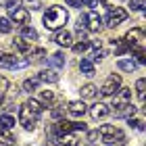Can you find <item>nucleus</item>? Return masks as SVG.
Here are the masks:
<instances>
[{
	"instance_id": "1",
	"label": "nucleus",
	"mask_w": 146,
	"mask_h": 146,
	"mask_svg": "<svg viewBox=\"0 0 146 146\" xmlns=\"http://www.w3.org/2000/svg\"><path fill=\"white\" fill-rule=\"evenodd\" d=\"M67 21H69V13L65 11L63 6H50V9L44 13V27L50 29V31L63 29Z\"/></svg>"
},
{
	"instance_id": "2",
	"label": "nucleus",
	"mask_w": 146,
	"mask_h": 146,
	"mask_svg": "<svg viewBox=\"0 0 146 146\" xmlns=\"http://www.w3.org/2000/svg\"><path fill=\"white\" fill-rule=\"evenodd\" d=\"M98 136H100L107 144H111V142H119V140H125V134H123L119 127L111 125V123L100 125V127H98Z\"/></svg>"
},
{
	"instance_id": "3",
	"label": "nucleus",
	"mask_w": 146,
	"mask_h": 146,
	"mask_svg": "<svg viewBox=\"0 0 146 146\" xmlns=\"http://www.w3.org/2000/svg\"><path fill=\"white\" fill-rule=\"evenodd\" d=\"M38 117L34 111H31L27 104H23L21 109H19V123L23 125V129H27V131H34L36 129V123H38Z\"/></svg>"
},
{
	"instance_id": "4",
	"label": "nucleus",
	"mask_w": 146,
	"mask_h": 146,
	"mask_svg": "<svg viewBox=\"0 0 146 146\" xmlns=\"http://www.w3.org/2000/svg\"><path fill=\"white\" fill-rule=\"evenodd\" d=\"M29 65V58H21L15 54H6V52H0V67L6 69H23Z\"/></svg>"
},
{
	"instance_id": "5",
	"label": "nucleus",
	"mask_w": 146,
	"mask_h": 146,
	"mask_svg": "<svg viewBox=\"0 0 146 146\" xmlns=\"http://www.w3.org/2000/svg\"><path fill=\"white\" fill-rule=\"evenodd\" d=\"M119 88H121V75H117V73H113V75L107 77V82L100 86V94L102 96H115Z\"/></svg>"
},
{
	"instance_id": "6",
	"label": "nucleus",
	"mask_w": 146,
	"mask_h": 146,
	"mask_svg": "<svg viewBox=\"0 0 146 146\" xmlns=\"http://www.w3.org/2000/svg\"><path fill=\"white\" fill-rule=\"evenodd\" d=\"M125 19H127V11L121 9V6H115V9H109L107 13V27H117V25H121Z\"/></svg>"
},
{
	"instance_id": "7",
	"label": "nucleus",
	"mask_w": 146,
	"mask_h": 146,
	"mask_svg": "<svg viewBox=\"0 0 146 146\" xmlns=\"http://www.w3.org/2000/svg\"><path fill=\"white\" fill-rule=\"evenodd\" d=\"M142 42H144V29L142 27H131L127 34H125V44H127L129 48L142 46Z\"/></svg>"
},
{
	"instance_id": "8",
	"label": "nucleus",
	"mask_w": 146,
	"mask_h": 146,
	"mask_svg": "<svg viewBox=\"0 0 146 146\" xmlns=\"http://www.w3.org/2000/svg\"><path fill=\"white\" fill-rule=\"evenodd\" d=\"M84 27L88 29V31H100V27H102L100 15H98V13H94V11H90L88 15L84 17Z\"/></svg>"
},
{
	"instance_id": "9",
	"label": "nucleus",
	"mask_w": 146,
	"mask_h": 146,
	"mask_svg": "<svg viewBox=\"0 0 146 146\" xmlns=\"http://www.w3.org/2000/svg\"><path fill=\"white\" fill-rule=\"evenodd\" d=\"M9 19L11 21H15L17 25H25L27 23V19H29V11L27 9H23V6H17V9H13V11H9Z\"/></svg>"
},
{
	"instance_id": "10",
	"label": "nucleus",
	"mask_w": 146,
	"mask_h": 146,
	"mask_svg": "<svg viewBox=\"0 0 146 146\" xmlns=\"http://www.w3.org/2000/svg\"><path fill=\"white\" fill-rule=\"evenodd\" d=\"M109 113H111V109H109V104H104V102H96V104L90 107V117L94 119V121L109 117Z\"/></svg>"
},
{
	"instance_id": "11",
	"label": "nucleus",
	"mask_w": 146,
	"mask_h": 146,
	"mask_svg": "<svg viewBox=\"0 0 146 146\" xmlns=\"http://www.w3.org/2000/svg\"><path fill=\"white\" fill-rule=\"evenodd\" d=\"M54 42H56L58 46L71 48V46H73V36H71V31H67V29H56V34H54Z\"/></svg>"
},
{
	"instance_id": "12",
	"label": "nucleus",
	"mask_w": 146,
	"mask_h": 146,
	"mask_svg": "<svg viewBox=\"0 0 146 146\" xmlns=\"http://www.w3.org/2000/svg\"><path fill=\"white\" fill-rule=\"evenodd\" d=\"M117 94H119V96L113 98V109L121 107V104H127V102L131 100V88H119Z\"/></svg>"
},
{
	"instance_id": "13",
	"label": "nucleus",
	"mask_w": 146,
	"mask_h": 146,
	"mask_svg": "<svg viewBox=\"0 0 146 146\" xmlns=\"http://www.w3.org/2000/svg\"><path fill=\"white\" fill-rule=\"evenodd\" d=\"M67 111H69L71 117H84V113L88 111V107H86L84 100H73V102H69Z\"/></svg>"
},
{
	"instance_id": "14",
	"label": "nucleus",
	"mask_w": 146,
	"mask_h": 146,
	"mask_svg": "<svg viewBox=\"0 0 146 146\" xmlns=\"http://www.w3.org/2000/svg\"><path fill=\"white\" fill-rule=\"evenodd\" d=\"M38 79L44 82V84H56L58 82V73L54 69H44V71L38 73Z\"/></svg>"
},
{
	"instance_id": "15",
	"label": "nucleus",
	"mask_w": 146,
	"mask_h": 146,
	"mask_svg": "<svg viewBox=\"0 0 146 146\" xmlns=\"http://www.w3.org/2000/svg\"><path fill=\"white\" fill-rule=\"evenodd\" d=\"M58 142L63 146H79V138L75 131H67V134H61L58 136Z\"/></svg>"
},
{
	"instance_id": "16",
	"label": "nucleus",
	"mask_w": 146,
	"mask_h": 146,
	"mask_svg": "<svg viewBox=\"0 0 146 146\" xmlns=\"http://www.w3.org/2000/svg\"><path fill=\"white\" fill-rule=\"evenodd\" d=\"M19 38H23L25 40V42H36V40H38V31L34 29V27H29V25H23V27H21V36H19Z\"/></svg>"
},
{
	"instance_id": "17",
	"label": "nucleus",
	"mask_w": 146,
	"mask_h": 146,
	"mask_svg": "<svg viewBox=\"0 0 146 146\" xmlns=\"http://www.w3.org/2000/svg\"><path fill=\"white\" fill-rule=\"evenodd\" d=\"M117 67H119V69H121V71H127V73H134V71H136V67H138V65H136V61H134V58H119V61H117Z\"/></svg>"
},
{
	"instance_id": "18",
	"label": "nucleus",
	"mask_w": 146,
	"mask_h": 146,
	"mask_svg": "<svg viewBox=\"0 0 146 146\" xmlns=\"http://www.w3.org/2000/svg\"><path fill=\"white\" fill-rule=\"evenodd\" d=\"M79 71H82L84 75L92 77V75L96 73V69H94V63H92L90 58H82V61H79Z\"/></svg>"
},
{
	"instance_id": "19",
	"label": "nucleus",
	"mask_w": 146,
	"mask_h": 146,
	"mask_svg": "<svg viewBox=\"0 0 146 146\" xmlns=\"http://www.w3.org/2000/svg\"><path fill=\"white\" fill-rule=\"evenodd\" d=\"M48 67L50 69H61V67H65V56L61 54V52H54L52 56H48Z\"/></svg>"
},
{
	"instance_id": "20",
	"label": "nucleus",
	"mask_w": 146,
	"mask_h": 146,
	"mask_svg": "<svg viewBox=\"0 0 146 146\" xmlns=\"http://www.w3.org/2000/svg\"><path fill=\"white\" fill-rule=\"evenodd\" d=\"M0 144L2 146H13L15 144V136H13L11 129H2L0 127Z\"/></svg>"
},
{
	"instance_id": "21",
	"label": "nucleus",
	"mask_w": 146,
	"mask_h": 146,
	"mask_svg": "<svg viewBox=\"0 0 146 146\" xmlns=\"http://www.w3.org/2000/svg\"><path fill=\"white\" fill-rule=\"evenodd\" d=\"M13 48H17L19 52H25V54H29V52H31V44L25 42L23 38H17V40H13Z\"/></svg>"
},
{
	"instance_id": "22",
	"label": "nucleus",
	"mask_w": 146,
	"mask_h": 146,
	"mask_svg": "<svg viewBox=\"0 0 146 146\" xmlns=\"http://www.w3.org/2000/svg\"><path fill=\"white\" fill-rule=\"evenodd\" d=\"M96 86L94 84H86V86H82V90H79V94H82V98H94L96 96Z\"/></svg>"
},
{
	"instance_id": "23",
	"label": "nucleus",
	"mask_w": 146,
	"mask_h": 146,
	"mask_svg": "<svg viewBox=\"0 0 146 146\" xmlns=\"http://www.w3.org/2000/svg\"><path fill=\"white\" fill-rule=\"evenodd\" d=\"M38 86H40V79L38 77H29V79L23 82V90L25 92H34V90H38Z\"/></svg>"
},
{
	"instance_id": "24",
	"label": "nucleus",
	"mask_w": 146,
	"mask_h": 146,
	"mask_svg": "<svg viewBox=\"0 0 146 146\" xmlns=\"http://www.w3.org/2000/svg\"><path fill=\"white\" fill-rule=\"evenodd\" d=\"M0 127H2V129H13V127H15V117L2 115V117H0Z\"/></svg>"
},
{
	"instance_id": "25",
	"label": "nucleus",
	"mask_w": 146,
	"mask_h": 146,
	"mask_svg": "<svg viewBox=\"0 0 146 146\" xmlns=\"http://www.w3.org/2000/svg\"><path fill=\"white\" fill-rule=\"evenodd\" d=\"M9 88H11V84H9V79L0 75V102L4 100V96L9 94Z\"/></svg>"
},
{
	"instance_id": "26",
	"label": "nucleus",
	"mask_w": 146,
	"mask_h": 146,
	"mask_svg": "<svg viewBox=\"0 0 146 146\" xmlns=\"http://www.w3.org/2000/svg\"><path fill=\"white\" fill-rule=\"evenodd\" d=\"M40 102H46V104L54 102V94H52V90H42V92H40Z\"/></svg>"
},
{
	"instance_id": "27",
	"label": "nucleus",
	"mask_w": 146,
	"mask_h": 146,
	"mask_svg": "<svg viewBox=\"0 0 146 146\" xmlns=\"http://www.w3.org/2000/svg\"><path fill=\"white\" fill-rule=\"evenodd\" d=\"M11 29H13V21L9 17H2L0 19V31L2 34H11Z\"/></svg>"
},
{
	"instance_id": "28",
	"label": "nucleus",
	"mask_w": 146,
	"mask_h": 146,
	"mask_svg": "<svg viewBox=\"0 0 146 146\" xmlns=\"http://www.w3.org/2000/svg\"><path fill=\"white\" fill-rule=\"evenodd\" d=\"M88 40H79V42L77 44H73L71 46V48H73V52H77V54H82V52H86V50H88Z\"/></svg>"
},
{
	"instance_id": "29",
	"label": "nucleus",
	"mask_w": 146,
	"mask_h": 146,
	"mask_svg": "<svg viewBox=\"0 0 146 146\" xmlns=\"http://www.w3.org/2000/svg\"><path fill=\"white\" fill-rule=\"evenodd\" d=\"M144 86H146V82L144 79H138L136 82V92H138V98L144 102Z\"/></svg>"
},
{
	"instance_id": "30",
	"label": "nucleus",
	"mask_w": 146,
	"mask_h": 146,
	"mask_svg": "<svg viewBox=\"0 0 146 146\" xmlns=\"http://www.w3.org/2000/svg\"><path fill=\"white\" fill-rule=\"evenodd\" d=\"M104 56H107V50H102V48H96L90 61H92V63H96V61H100V58H104Z\"/></svg>"
},
{
	"instance_id": "31",
	"label": "nucleus",
	"mask_w": 146,
	"mask_h": 146,
	"mask_svg": "<svg viewBox=\"0 0 146 146\" xmlns=\"http://www.w3.org/2000/svg\"><path fill=\"white\" fill-rule=\"evenodd\" d=\"M127 123L131 125V127H136V129H140V131L144 129V121H142V119H131V117H129V119H127Z\"/></svg>"
},
{
	"instance_id": "32",
	"label": "nucleus",
	"mask_w": 146,
	"mask_h": 146,
	"mask_svg": "<svg viewBox=\"0 0 146 146\" xmlns=\"http://www.w3.org/2000/svg\"><path fill=\"white\" fill-rule=\"evenodd\" d=\"M17 6H21V2H19V0H6V9H9V11L17 9Z\"/></svg>"
},
{
	"instance_id": "33",
	"label": "nucleus",
	"mask_w": 146,
	"mask_h": 146,
	"mask_svg": "<svg viewBox=\"0 0 146 146\" xmlns=\"http://www.w3.org/2000/svg\"><path fill=\"white\" fill-rule=\"evenodd\" d=\"M82 4H86V6H96L98 0H82Z\"/></svg>"
},
{
	"instance_id": "34",
	"label": "nucleus",
	"mask_w": 146,
	"mask_h": 146,
	"mask_svg": "<svg viewBox=\"0 0 146 146\" xmlns=\"http://www.w3.org/2000/svg\"><path fill=\"white\" fill-rule=\"evenodd\" d=\"M69 6H82V0H67Z\"/></svg>"
},
{
	"instance_id": "35",
	"label": "nucleus",
	"mask_w": 146,
	"mask_h": 146,
	"mask_svg": "<svg viewBox=\"0 0 146 146\" xmlns=\"http://www.w3.org/2000/svg\"><path fill=\"white\" fill-rule=\"evenodd\" d=\"M107 146H125V140H119V142H111Z\"/></svg>"
},
{
	"instance_id": "36",
	"label": "nucleus",
	"mask_w": 146,
	"mask_h": 146,
	"mask_svg": "<svg viewBox=\"0 0 146 146\" xmlns=\"http://www.w3.org/2000/svg\"><path fill=\"white\" fill-rule=\"evenodd\" d=\"M44 146H61V144H56V142H48V144H44Z\"/></svg>"
},
{
	"instance_id": "37",
	"label": "nucleus",
	"mask_w": 146,
	"mask_h": 146,
	"mask_svg": "<svg viewBox=\"0 0 146 146\" xmlns=\"http://www.w3.org/2000/svg\"><path fill=\"white\" fill-rule=\"evenodd\" d=\"M0 146H2V144H0Z\"/></svg>"
}]
</instances>
